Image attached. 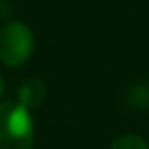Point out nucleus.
<instances>
[{"label": "nucleus", "mask_w": 149, "mask_h": 149, "mask_svg": "<svg viewBox=\"0 0 149 149\" xmlns=\"http://www.w3.org/2000/svg\"><path fill=\"white\" fill-rule=\"evenodd\" d=\"M34 121L19 102L0 104V149H32Z\"/></svg>", "instance_id": "1"}, {"label": "nucleus", "mask_w": 149, "mask_h": 149, "mask_svg": "<svg viewBox=\"0 0 149 149\" xmlns=\"http://www.w3.org/2000/svg\"><path fill=\"white\" fill-rule=\"evenodd\" d=\"M34 51V34L25 23L11 21L0 29V62L10 68L23 66Z\"/></svg>", "instance_id": "2"}, {"label": "nucleus", "mask_w": 149, "mask_h": 149, "mask_svg": "<svg viewBox=\"0 0 149 149\" xmlns=\"http://www.w3.org/2000/svg\"><path fill=\"white\" fill-rule=\"evenodd\" d=\"M44 96H45V85L36 77L26 79L19 89V104H23L26 109L40 106Z\"/></svg>", "instance_id": "3"}, {"label": "nucleus", "mask_w": 149, "mask_h": 149, "mask_svg": "<svg viewBox=\"0 0 149 149\" xmlns=\"http://www.w3.org/2000/svg\"><path fill=\"white\" fill-rule=\"evenodd\" d=\"M2 87H4V81H2V76H0V95H2Z\"/></svg>", "instance_id": "5"}, {"label": "nucleus", "mask_w": 149, "mask_h": 149, "mask_svg": "<svg viewBox=\"0 0 149 149\" xmlns=\"http://www.w3.org/2000/svg\"><path fill=\"white\" fill-rule=\"evenodd\" d=\"M109 149H149V147H147V142L140 134L128 132V134L117 136L111 142V147Z\"/></svg>", "instance_id": "4"}]
</instances>
